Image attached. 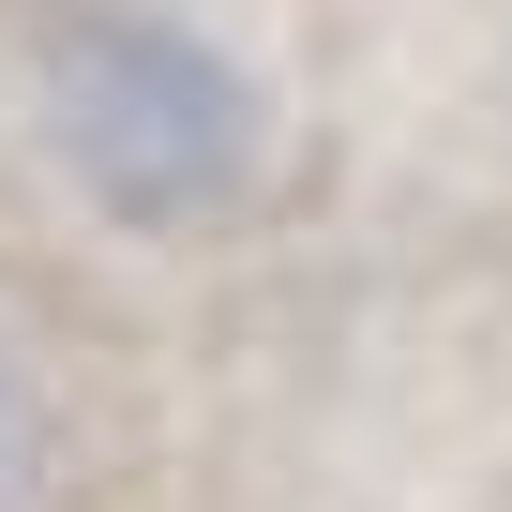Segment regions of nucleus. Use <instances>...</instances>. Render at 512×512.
<instances>
[{
  "label": "nucleus",
  "mask_w": 512,
  "mask_h": 512,
  "mask_svg": "<svg viewBox=\"0 0 512 512\" xmlns=\"http://www.w3.org/2000/svg\"><path fill=\"white\" fill-rule=\"evenodd\" d=\"M31 121L106 226H211L256 181V76L181 16H76L31 76Z\"/></svg>",
  "instance_id": "obj_1"
},
{
  "label": "nucleus",
  "mask_w": 512,
  "mask_h": 512,
  "mask_svg": "<svg viewBox=\"0 0 512 512\" xmlns=\"http://www.w3.org/2000/svg\"><path fill=\"white\" fill-rule=\"evenodd\" d=\"M31 452H46V422H31V377H16V347H0V512L31 497Z\"/></svg>",
  "instance_id": "obj_2"
}]
</instances>
